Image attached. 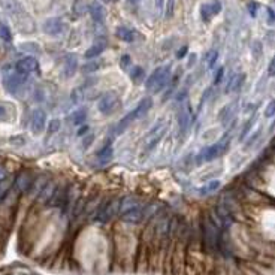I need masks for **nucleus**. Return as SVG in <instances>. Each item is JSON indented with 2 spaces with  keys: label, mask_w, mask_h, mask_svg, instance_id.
<instances>
[{
  "label": "nucleus",
  "mask_w": 275,
  "mask_h": 275,
  "mask_svg": "<svg viewBox=\"0 0 275 275\" xmlns=\"http://www.w3.org/2000/svg\"><path fill=\"white\" fill-rule=\"evenodd\" d=\"M191 121H193V111L187 103H183L178 112V130L181 136H184L189 132Z\"/></svg>",
  "instance_id": "9"
},
{
  "label": "nucleus",
  "mask_w": 275,
  "mask_h": 275,
  "mask_svg": "<svg viewBox=\"0 0 275 275\" xmlns=\"http://www.w3.org/2000/svg\"><path fill=\"white\" fill-rule=\"evenodd\" d=\"M256 9H258V5H256V3H254V2L248 3V11H250V14H251L253 17H256Z\"/></svg>",
  "instance_id": "44"
},
{
  "label": "nucleus",
  "mask_w": 275,
  "mask_h": 275,
  "mask_svg": "<svg viewBox=\"0 0 275 275\" xmlns=\"http://www.w3.org/2000/svg\"><path fill=\"white\" fill-rule=\"evenodd\" d=\"M165 132H166V124H165V121H159V123H157V124L148 132V135H147V138H145V145H147V150H148V151H151L157 144H159V141L163 138Z\"/></svg>",
  "instance_id": "8"
},
{
  "label": "nucleus",
  "mask_w": 275,
  "mask_h": 275,
  "mask_svg": "<svg viewBox=\"0 0 275 275\" xmlns=\"http://www.w3.org/2000/svg\"><path fill=\"white\" fill-rule=\"evenodd\" d=\"M119 103H120L119 94H117L115 91H108L101 97L99 102H97V109H99V112L103 114V115H109L117 109Z\"/></svg>",
  "instance_id": "6"
},
{
  "label": "nucleus",
  "mask_w": 275,
  "mask_h": 275,
  "mask_svg": "<svg viewBox=\"0 0 275 275\" xmlns=\"http://www.w3.org/2000/svg\"><path fill=\"white\" fill-rule=\"evenodd\" d=\"M119 208H120V198H114L111 201H103L94 214V219L101 223H108L111 222L115 215H119Z\"/></svg>",
  "instance_id": "4"
},
{
  "label": "nucleus",
  "mask_w": 275,
  "mask_h": 275,
  "mask_svg": "<svg viewBox=\"0 0 275 275\" xmlns=\"http://www.w3.org/2000/svg\"><path fill=\"white\" fill-rule=\"evenodd\" d=\"M11 120V109L6 105H0V123Z\"/></svg>",
  "instance_id": "33"
},
{
  "label": "nucleus",
  "mask_w": 275,
  "mask_h": 275,
  "mask_svg": "<svg viewBox=\"0 0 275 275\" xmlns=\"http://www.w3.org/2000/svg\"><path fill=\"white\" fill-rule=\"evenodd\" d=\"M186 52H187V47H183L178 52H176V57H178V58H183V57L186 55Z\"/></svg>",
  "instance_id": "46"
},
{
  "label": "nucleus",
  "mask_w": 275,
  "mask_h": 275,
  "mask_svg": "<svg viewBox=\"0 0 275 275\" xmlns=\"http://www.w3.org/2000/svg\"><path fill=\"white\" fill-rule=\"evenodd\" d=\"M121 66H123V69H127V66L132 63V60H130V57L129 55H123V58H121Z\"/></svg>",
  "instance_id": "43"
},
{
  "label": "nucleus",
  "mask_w": 275,
  "mask_h": 275,
  "mask_svg": "<svg viewBox=\"0 0 275 275\" xmlns=\"http://www.w3.org/2000/svg\"><path fill=\"white\" fill-rule=\"evenodd\" d=\"M130 76L135 83H141L144 80V69L139 68V66H135L132 68V72H130Z\"/></svg>",
  "instance_id": "29"
},
{
  "label": "nucleus",
  "mask_w": 275,
  "mask_h": 275,
  "mask_svg": "<svg viewBox=\"0 0 275 275\" xmlns=\"http://www.w3.org/2000/svg\"><path fill=\"white\" fill-rule=\"evenodd\" d=\"M55 189H57V184H55L54 181L48 180V181H47V184L44 186L42 191L39 193V196H37V201H39V204H42V205H48V204H50V201H51V198H52L54 191H55Z\"/></svg>",
  "instance_id": "15"
},
{
  "label": "nucleus",
  "mask_w": 275,
  "mask_h": 275,
  "mask_svg": "<svg viewBox=\"0 0 275 275\" xmlns=\"http://www.w3.org/2000/svg\"><path fill=\"white\" fill-rule=\"evenodd\" d=\"M260 135H262V129H259V130H256L253 135H250V138H248V141L245 142V148H251L254 144H256L258 141H259V138H260Z\"/></svg>",
  "instance_id": "34"
},
{
  "label": "nucleus",
  "mask_w": 275,
  "mask_h": 275,
  "mask_svg": "<svg viewBox=\"0 0 275 275\" xmlns=\"http://www.w3.org/2000/svg\"><path fill=\"white\" fill-rule=\"evenodd\" d=\"M235 111H237V101L230 102L227 106L223 108V111L220 112V121H222L223 126H227V124H229V121H230V119L233 117Z\"/></svg>",
  "instance_id": "19"
},
{
  "label": "nucleus",
  "mask_w": 275,
  "mask_h": 275,
  "mask_svg": "<svg viewBox=\"0 0 275 275\" xmlns=\"http://www.w3.org/2000/svg\"><path fill=\"white\" fill-rule=\"evenodd\" d=\"M220 233H222V229L215 224L206 214L202 219V224H201V245H202L204 253L208 254V256H214V254L219 251Z\"/></svg>",
  "instance_id": "1"
},
{
  "label": "nucleus",
  "mask_w": 275,
  "mask_h": 275,
  "mask_svg": "<svg viewBox=\"0 0 275 275\" xmlns=\"http://www.w3.org/2000/svg\"><path fill=\"white\" fill-rule=\"evenodd\" d=\"M139 206H144V204L138 198H135V196H124V198H120L119 215H121L127 211H132L135 208H139Z\"/></svg>",
  "instance_id": "13"
},
{
  "label": "nucleus",
  "mask_w": 275,
  "mask_h": 275,
  "mask_svg": "<svg viewBox=\"0 0 275 275\" xmlns=\"http://www.w3.org/2000/svg\"><path fill=\"white\" fill-rule=\"evenodd\" d=\"M115 34L120 41H124V42H133L135 41V32L127 29V27H119L115 32Z\"/></svg>",
  "instance_id": "24"
},
{
  "label": "nucleus",
  "mask_w": 275,
  "mask_h": 275,
  "mask_svg": "<svg viewBox=\"0 0 275 275\" xmlns=\"http://www.w3.org/2000/svg\"><path fill=\"white\" fill-rule=\"evenodd\" d=\"M112 154H114L112 147H111V145H106L105 148H102L99 153H97V159H99L101 162H103V163H106V162H109V160L112 159Z\"/></svg>",
  "instance_id": "26"
},
{
  "label": "nucleus",
  "mask_w": 275,
  "mask_h": 275,
  "mask_svg": "<svg viewBox=\"0 0 275 275\" xmlns=\"http://www.w3.org/2000/svg\"><path fill=\"white\" fill-rule=\"evenodd\" d=\"M63 29H65L63 21H62L60 18H57V17L48 18L47 21L44 23V32L47 34H50V36H58V34L63 32Z\"/></svg>",
  "instance_id": "12"
},
{
  "label": "nucleus",
  "mask_w": 275,
  "mask_h": 275,
  "mask_svg": "<svg viewBox=\"0 0 275 275\" xmlns=\"http://www.w3.org/2000/svg\"><path fill=\"white\" fill-rule=\"evenodd\" d=\"M86 120H87V109H84V108L76 109L70 117V123L73 126H83Z\"/></svg>",
  "instance_id": "23"
},
{
  "label": "nucleus",
  "mask_w": 275,
  "mask_h": 275,
  "mask_svg": "<svg viewBox=\"0 0 275 275\" xmlns=\"http://www.w3.org/2000/svg\"><path fill=\"white\" fill-rule=\"evenodd\" d=\"M47 124V112L41 108H37L32 112V119H30V129L34 135H41L45 130Z\"/></svg>",
  "instance_id": "10"
},
{
  "label": "nucleus",
  "mask_w": 275,
  "mask_h": 275,
  "mask_svg": "<svg viewBox=\"0 0 275 275\" xmlns=\"http://www.w3.org/2000/svg\"><path fill=\"white\" fill-rule=\"evenodd\" d=\"M87 132H88V126H87V124H84V126H83V129H80V132H78V135L83 136V135H86Z\"/></svg>",
  "instance_id": "47"
},
{
  "label": "nucleus",
  "mask_w": 275,
  "mask_h": 275,
  "mask_svg": "<svg viewBox=\"0 0 275 275\" xmlns=\"http://www.w3.org/2000/svg\"><path fill=\"white\" fill-rule=\"evenodd\" d=\"M175 11V0H168L166 2V9H165V17L166 18H172Z\"/></svg>",
  "instance_id": "38"
},
{
  "label": "nucleus",
  "mask_w": 275,
  "mask_h": 275,
  "mask_svg": "<svg viewBox=\"0 0 275 275\" xmlns=\"http://www.w3.org/2000/svg\"><path fill=\"white\" fill-rule=\"evenodd\" d=\"M201 17H202V21H205V23H209V21H211V18L214 17L211 3H205V5L201 6Z\"/></svg>",
  "instance_id": "28"
},
{
  "label": "nucleus",
  "mask_w": 275,
  "mask_h": 275,
  "mask_svg": "<svg viewBox=\"0 0 275 275\" xmlns=\"http://www.w3.org/2000/svg\"><path fill=\"white\" fill-rule=\"evenodd\" d=\"M33 181H34V175H33L30 171L24 169V171H21V172H19V173L15 176L12 187H14L18 193H29V190H30V187H32V184H33Z\"/></svg>",
  "instance_id": "7"
},
{
  "label": "nucleus",
  "mask_w": 275,
  "mask_h": 275,
  "mask_svg": "<svg viewBox=\"0 0 275 275\" xmlns=\"http://www.w3.org/2000/svg\"><path fill=\"white\" fill-rule=\"evenodd\" d=\"M14 69L18 73L29 76L33 72H39V62L36 60L34 57H24V58H21V60H18L15 63Z\"/></svg>",
  "instance_id": "11"
},
{
  "label": "nucleus",
  "mask_w": 275,
  "mask_h": 275,
  "mask_svg": "<svg viewBox=\"0 0 275 275\" xmlns=\"http://www.w3.org/2000/svg\"><path fill=\"white\" fill-rule=\"evenodd\" d=\"M244 83H245V75H244V73L235 75V76H232L230 80H229V83H227V86H226V91H227V93H230V91H238V90L242 87Z\"/></svg>",
  "instance_id": "20"
},
{
  "label": "nucleus",
  "mask_w": 275,
  "mask_h": 275,
  "mask_svg": "<svg viewBox=\"0 0 275 275\" xmlns=\"http://www.w3.org/2000/svg\"><path fill=\"white\" fill-rule=\"evenodd\" d=\"M27 81V76L18 73L15 69H9V70H3V86L6 88L8 93L15 94L19 88L24 86V83Z\"/></svg>",
  "instance_id": "5"
},
{
  "label": "nucleus",
  "mask_w": 275,
  "mask_h": 275,
  "mask_svg": "<svg viewBox=\"0 0 275 275\" xmlns=\"http://www.w3.org/2000/svg\"><path fill=\"white\" fill-rule=\"evenodd\" d=\"M224 76V68H219V70L214 75V84H220Z\"/></svg>",
  "instance_id": "41"
},
{
  "label": "nucleus",
  "mask_w": 275,
  "mask_h": 275,
  "mask_svg": "<svg viewBox=\"0 0 275 275\" xmlns=\"http://www.w3.org/2000/svg\"><path fill=\"white\" fill-rule=\"evenodd\" d=\"M254 120H256V115H253V119H250L245 124H244V127H242V130H241V133H240V139L242 141L244 138L247 136V133L251 130V126H253V123H254Z\"/></svg>",
  "instance_id": "35"
},
{
  "label": "nucleus",
  "mask_w": 275,
  "mask_h": 275,
  "mask_svg": "<svg viewBox=\"0 0 275 275\" xmlns=\"http://www.w3.org/2000/svg\"><path fill=\"white\" fill-rule=\"evenodd\" d=\"M105 50H106V44H105V42H96L94 45H91V47L86 51L84 57L88 58V60H91V58L99 57Z\"/></svg>",
  "instance_id": "21"
},
{
  "label": "nucleus",
  "mask_w": 275,
  "mask_h": 275,
  "mask_svg": "<svg viewBox=\"0 0 275 275\" xmlns=\"http://www.w3.org/2000/svg\"><path fill=\"white\" fill-rule=\"evenodd\" d=\"M196 63V54H191V57H190V60H189V63H187V66L190 68V66H193Z\"/></svg>",
  "instance_id": "48"
},
{
  "label": "nucleus",
  "mask_w": 275,
  "mask_h": 275,
  "mask_svg": "<svg viewBox=\"0 0 275 275\" xmlns=\"http://www.w3.org/2000/svg\"><path fill=\"white\" fill-rule=\"evenodd\" d=\"M121 220L124 223H129V224H138L144 222V206H139V208H135L132 211H127L124 214L120 215Z\"/></svg>",
  "instance_id": "14"
},
{
  "label": "nucleus",
  "mask_w": 275,
  "mask_h": 275,
  "mask_svg": "<svg viewBox=\"0 0 275 275\" xmlns=\"http://www.w3.org/2000/svg\"><path fill=\"white\" fill-rule=\"evenodd\" d=\"M93 141H94V135H87V136H84V139H83V147L84 148H88L91 144H93Z\"/></svg>",
  "instance_id": "42"
},
{
  "label": "nucleus",
  "mask_w": 275,
  "mask_h": 275,
  "mask_svg": "<svg viewBox=\"0 0 275 275\" xmlns=\"http://www.w3.org/2000/svg\"><path fill=\"white\" fill-rule=\"evenodd\" d=\"M274 66H275V60L272 58V60L269 62V66H268V75H269V76L274 75Z\"/></svg>",
  "instance_id": "45"
},
{
  "label": "nucleus",
  "mask_w": 275,
  "mask_h": 275,
  "mask_svg": "<svg viewBox=\"0 0 275 275\" xmlns=\"http://www.w3.org/2000/svg\"><path fill=\"white\" fill-rule=\"evenodd\" d=\"M268 17H269V23L272 24L274 23V12H272L271 8H268Z\"/></svg>",
  "instance_id": "49"
},
{
  "label": "nucleus",
  "mask_w": 275,
  "mask_h": 275,
  "mask_svg": "<svg viewBox=\"0 0 275 275\" xmlns=\"http://www.w3.org/2000/svg\"><path fill=\"white\" fill-rule=\"evenodd\" d=\"M275 115V101H269L268 106L265 108V117H268V119H271V117Z\"/></svg>",
  "instance_id": "39"
},
{
  "label": "nucleus",
  "mask_w": 275,
  "mask_h": 275,
  "mask_svg": "<svg viewBox=\"0 0 275 275\" xmlns=\"http://www.w3.org/2000/svg\"><path fill=\"white\" fill-rule=\"evenodd\" d=\"M251 52H253L254 58H256V60H259L260 55L263 54V47H262V44H260L259 41H254V42H253V45H251Z\"/></svg>",
  "instance_id": "32"
},
{
  "label": "nucleus",
  "mask_w": 275,
  "mask_h": 275,
  "mask_svg": "<svg viewBox=\"0 0 275 275\" xmlns=\"http://www.w3.org/2000/svg\"><path fill=\"white\" fill-rule=\"evenodd\" d=\"M171 81V65L157 68L145 81V88L150 93H160Z\"/></svg>",
  "instance_id": "2"
},
{
  "label": "nucleus",
  "mask_w": 275,
  "mask_h": 275,
  "mask_svg": "<svg viewBox=\"0 0 275 275\" xmlns=\"http://www.w3.org/2000/svg\"><path fill=\"white\" fill-rule=\"evenodd\" d=\"M0 39H3L5 42H11L12 41V33L9 30V27L3 23H0Z\"/></svg>",
  "instance_id": "30"
},
{
  "label": "nucleus",
  "mask_w": 275,
  "mask_h": 275,
  "mask_svg": "<svg viewBox=\"0 0 275 275\" xmlns=\"http://www.w3.org/2000/svg\"><path fill=\"white\" fill-rule=\"evenodd\" d=\"M229 148V138H223L222 141H219L217 144L209 145L206 148H204L199 155H198V162L199 163H208L212 162L215 159H219L222 154H224Z\"/></svg>",
  "instance_id": "3"
},
{
  "label": "nucleus",
  "mask_w": 275,
  "mask_h": 275,
  "mask_svg": "<svg viewBox=\"0 0 275 275\" xmlns=\"http://www.w3.org/2000/svg\"><path fill=\"white\" fill-rule=\"evenodd\" d=\"M0 6L8 12H17L19 9L17 0H0Z\"/></svg>",
  "instance_id": "27"
},
{
  "label": "nucleus",
  "mask_w": 275,
  "mask_h": 275,
  "mask_svg": "<svg viewBox=\"0 0 275 275\" xmlns=\"http://www.w3.org/2000/svg\"><path fill=\"white\" fill-rule=\"evenodd\" d=\"M151 106H153V99L151 97H144V99L138 103V106L132 111L133 112V115H135V119L138 120V119H142V117L151 109Z\"/></svg>",
  "instance_id": "18"
},
{
  "label": "nucleus",
  "mask_w": 275,
  "mask_h": 275,
  "mask_svg": "<svg viewBox=\"0 0 275 275\" xmlns=\"http://www.w3.org/2000/svg\"><path fill=\"white\" fill-rule=\"evenodd\" d=\"M12 184H14V180H12V178H3V180H0V202L5 201V198H6L8 193H9L11 189H12Z\"/></svg>",
  "instance_id": "25"
},
{
  "label": "nucleus",
  "mask_w": 275,
  "mask_h": 275,
  "mask_svg": "<svg viewBox=\"0 0 275 275\" xmlns=\"http://www.w3.org/2000/svg\"><path fill=\"white\" fill-rule=\"evenodd\" d=\"M78 69V58L75 54H69L65 58V66H63V73L66 78H72L76 73Z\"/></svg>",
  "instance_id": "17"
},
{
  "label": "nucleus",
  "mask_w": 275,
  "mask_h": 275,
  "mask_svg": "<svg viewBox=\"0 0 275 275\" xmlns=\"http://www.w3.org/2000/svg\"><path fill=\"white\" fill-rule=\"evenodd\" d=\"M217 58H219V52L217 51H209L206 54V62H208V68L212 69L215 66V62H217Z\"/></svg>",
  "instance_id": "36"
},
{
  "label": "nucleus",
  "mask_w": 275,
  "mask_h": 275,
  "mask_svg": "<svg viewBox=\"0 0 275 275\" xmlns=\"http://www.w3.org/2000/svg\"><path fill=\"white\" fill-rule=\"evenodd\" d=\"M97 69H99V63H96V62L87 63V65L83 66V72H84V73H91V72H96Z\"/></svg>",
  "instance_id": "40"
},
{
  "label": "nucleus",
  "mask_w": 275,
  "mask_h": 275,
  "mask_svg": "<svg viewBox=\"0 0 275 275\" xmlns=\"http://www.w3.org/2000/svg\"><path fill=\"white\" fill-rule=\"evenodd\" d=\"M60 126H62V121L58 120V119L51 120V121L48 123V133H50V135H52V133L58 132V130H60Z\"/></svg>",
  "instance_id": "37"
},
{
  "label": "nucleus",
  "mask_w": 275,
  "mask_h": 275,
  "mask_svg": "<svg viewBox=\"0 0 275 275\" xmlns=\"http://www.w3.org/2000/svg\"><path fill=\"white\" fill-rule=\"evenodd\" d=\"M102 2H106V3H108V2H111V0H102Z\"/></svg>",
  "instance_id": "50"
},
{
  "label": "nucleus",
  "mask_w": 275,
  "mask_h": 275,
  "mask_svg": "<svg viewBox=\"0 0 275 275\" xmlns=\"http://www.w3.org/2000/svg\"><path fill=\"white\" fill-rule=\"evenodd\" d=\"M88 12L93 18V21L94 23H103L105 21V8L99 3V2H93L88 5Z\"/></svg>",
  "instance_id": "16"
},
{
  "label": "nucleus",
  "mask_w": 275,
  "mask_h": 275,
  "mask_svg": "<svg viewBox=\"0 0 275 275\" xmlns=\"http://www.w3.org/2000/svg\"><path fill=\"white\" fill-rule=\"evenodd\" d=\"M21 50L26 51V52H32V54H41V48H39V45L34 44V42H26V44H23Z\"/></svg>",
  "instance_id": "31"
},
{
  "label": "nucleus",
  "mask_w": 275,
  "mask_h": 275,
  "mask_svg": "<svg viewBox=\"0 0 275 275\" xmlns=\"http://www.w3.org/2000/svg\"><path fill=\"white\" fill-rule=\"evenodd\" d=\"M220 186H222V183L219 181V180H212V181H208L206 184H204L201 189H199V194H202V196H208V194H212V193H215L219 189H220Z\"/></svg>",
  "instance_id": "22"
}]
</instances>
